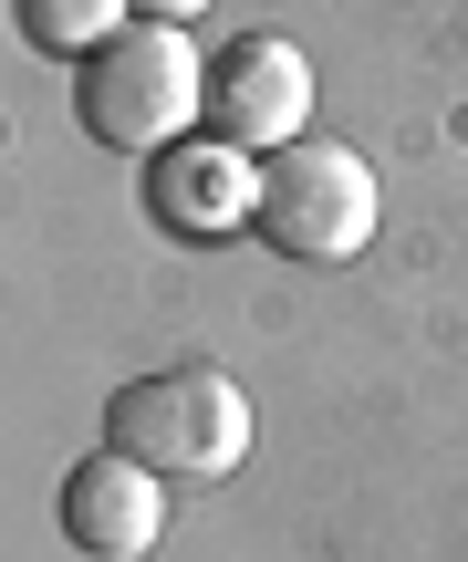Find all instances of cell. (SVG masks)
Wrapping results in <instances>:
<instances>
[{"instance_id": "ba28073f", "label": "cell", "mask_w": 468, "mask_h": 562, "mask_svg": "<svg viewBox=\"0 0 468 562\" xmlns=\"http://www.w3.org/2000/svg\"><path fill=\"white\" fill-rule=\"evenodd\" d=\"M125 11H136V21H178V32H187V21H198L208 0H125Z\"/></svg>"}, {"instance_id": "3957f363", "label": "cell", "mask_w": 468, "mask_h": 562, "mask_svg": "<svg viewBox=\"0 0 468 562\" xmlns=\"http://www.w3.org/2000/svg\"><path fill=\"white\" fill-rule=\"evenodd\" d=\"M375 209H386V188H375V167L354 157V146H282V157L261 167V199H250V229H261L282 261H354V250L375 240Z\"/></svg>"}, {"instance_id": "6da1fadb", "label": "cell", "mask_w": 468, "mask_h": 562, "mask_svg": "<svg viewBox=\"0 0 468 562\" xmlns=\"http://www.w3.org/2000/svg\"><path fill=\"white\" fill-rule=\"evenodd\" d=\"M73 115L115 157H167L187 125H208V53L178 21H125L94 63H73Z\"/></svg>"}, {"instance_id": "277c9868", "label": "cell", "mask_w": 468, "mask_h": 562, "mask_svg": "<svg viewBox=\"0 0 468 562\" xmlns=\"http://www.w3.org/2000/svg\"><path fill=\"white\" fill-rule=\"evenodd\" d=\"M312 125V53L282 32H240L229 53H208V136L240 146L250 167H271L282 146H303Z\"/></svg>"}, {"instance_id": "7a4b0ae2", "label": "cell", "mask_w": 468, "mask_h": 562, "mask_svg": "<svg viewBox=\"0 0 468 562\" xmlns=\"http://www.w3.org/2000/svg\"><path fill=\"white\" fill-rule=\"evenodd\" d=\"M250 438H261V417L229 364H167V375H136L104 396V448H125L157 480H229Z\"/></svg>"}, {"instance_id": "5b68a950", "label": "cell", "mask_w": 468, "mask_h": 562, "mask_svg": "<svg viewBox=\"0 0 468 562\" xmlns=\"http://www.w3.org/2000/svg\"><path fill=\"white\" fill-rule=\"evenodd\" d=\"M62 542H73L83 562H146L167 531V480L157 469H136L125 448H94V459L62 469V501H53Z\"/></svg>"}, {"instance_id": "8992f818", "label": "cell", "mask_w": 468, "mask_h": 562, "mask_svg": "<svg viewBox=\"0 0 468 562\" xmlns=\"http://www.w3.org/2000/svg\"><path fill=\"white\" fill-rule=\"evenodd\" d=\"M250 199H261V167L240 157V146L219 136H187L167 146V157H146V209H157V229H178V240H240L250 229Z\"/></svg>"}, {"instance_id": "52a82bcc", "label": "cell", "mask_w": 468, "mask_h": 562, "mask_svg": "<svg viewBox=\"0 0 468 562\" xmlns=\"http://www.w3.org/2000/svg\"><path fill=\"white\" fill-rule=\"evenodd\" d=\"M11 21H21V42H32V53H53V63H94L136 11H125V0H11Z\"/></svg>"}]
</instances>
